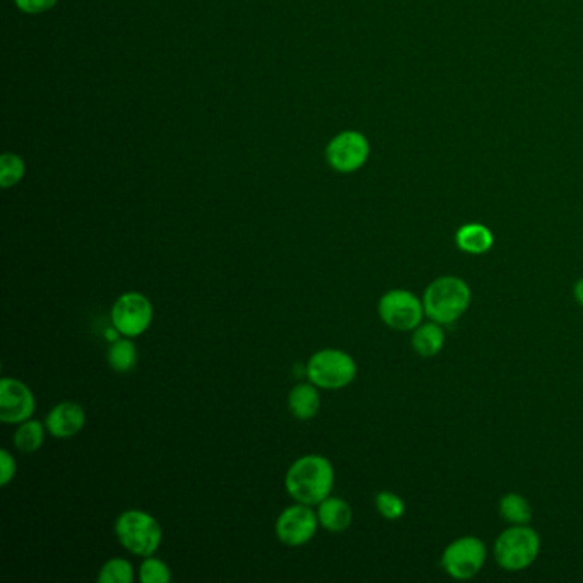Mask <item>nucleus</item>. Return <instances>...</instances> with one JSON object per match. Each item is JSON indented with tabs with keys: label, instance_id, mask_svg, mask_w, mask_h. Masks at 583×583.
<instances>
[{
	"label": "nucleus",
	"instance_id": "obj_1",
	"mask_svg": "<svg viewBox=\"0 0 583 583\" xmlns=\"http://www.w3.org/2000/svg\"><path fill=\"white\" fill-rule=\"evenodd\" d=\"M336 481V472L324 455H303L289 467L284 479L288 495L303 505L315 507L329 498Z\"/></svg>",
	"mask_w": 583,
	"mask_h": 583
},
{
	"label": "nucleus",
	"instance_id": "obj_2",
	"mask_svg": "<svg viewBox=\"0 0 583 583\" xmlns=\"http://www.w3.org/2000/svg\"><path fill=\"white\" fill-rule=\"evenodd\" d=\"M471 301V288L464 279L457 276L438 277L424 291V313L436 324H454L469 310Z\"/></svg>",
	"mask_w": 583,
	"mask_h": 583
},
{
	"label": "nucleus",
	"instance_id": "obj_3",
	"mask_svg": "<svg viewBox=\"0 0 583 583\" xmlns=\"http://www.w3.org/2000/svg\"><path fill=\"white\" fill-rule=\"evenodd\" d=\"M115 536L129 553L148 558L163 542V530L158 520L144 510H125L115 522Z\"/></svg>",
	"mask_w": 583,
	"mask_h": 583
},
{
	"label": "nucleus",
	"instance_id": "obj_4",
	"mask_svg": "<svg viewBox=\"0 0 583 583\" xmlns=\"http://www.w3.org/2000/svg\"><path fill=\"white\" fill-rule=\"evenodd\" d=\"M541 553V537L529 525H512L495 542L496 563L507 572L527 570Z\"/></svg>",
	"mask_w": 583,
	"mask_h": 583
},
{
	"label": "nucleus",
	"instance_id": "obj_5",
	"mask_svg": "<svg viewBox=\"0 0 583 583\" xmlns=\"http://www.w3.org/2000/svg\"><path fill=\"white\" fill-rule=\"evenodd\" d=\"M358 366L351 354L341 349H320L307 363L308 382L318 389L339 390L354 382Z\"/></svg>",
	"mask_w": 583,
	"mask_h": 583
},
{
	"label": "nucleus",
	"instance_id": "obj_6",
	"mask_svg": "<svg viewBox=\"0 0 583 583\" xmlns=\"http://www.w3.org/2000/svg\"><path fill=\"white\" fill-rule=\"evenodd\" d=\"M378 315L383 324L399 332H409L423 324V300L407 289H390L378 301Z\"/></svg>",
	"mask_w": 583,
	"mask_h": 583
},
{
	"label": "nucleus",
	"instance_id": "obj_7",
	"mask_svg": "<svg viewBox=\"0 0 583 583\" xmlns=\"http://www.w3.org/2000/svg\"><path fill=\"white\" fill-rule=\"evenodd\" d=\"M153 303L148 296L129 291L117 298L112 307V325L124 337H139L153 324Z\"/></svg>",
	"mask_w": 583,
	"mask_h": 583
},
{
	"label": "nucleus",
	"instance_id": "obj_8",
	"mask_svg": "<svg viewBox=\"0 0 583 583\" xmlns=\"http://www.w3.org/2000/svg\"><path fill=\"white\" fill-rule=\"evenodd\" d=\"M486 546L477 537H459L443 551V570L455 580H471L483 570L486 563Z\"/></svg>",
	"mask_w": 583,
	"mask_h": 583
},
{
	"label": "nucleus",
	"instance_id": "obj_9",
	"mask_svg": "<svg viewBox=\"0 0 583 583\" xmlns=\"http://www.w3.org/2000/svg\"><path fill=\"white\" fill-rule=\"evenodd\" d=\"M370 141L358 130H344L337 134L325 149V158L332 170L354 173L361 170L370 158Z\"/></svg>",
	"mask_w": 583,
	"mask_h": 583
},
{
	"label": "nucleus",
	"instance_id": "obj_10",
	"mask_svg": "<svg viewBox=\"0 0 583 583\" xmlns=\"http://www.w3.org/2000/svg\"><path fill=\"white\" fill-rule=\"evenodd\" d=\"M317 513L310 505L296 503L284 508L276 520V536L288 548H300L312 541L318 530Z\"/></svg>",
	"mask_w": 583,
	"mask_h": 583
},
{
	"label": "nucleus",
	"instance_id": "obj_11",
	"mask_svg": "<svg viewBox=\"0 0 583 583\" xmlns=\"http://www.w3.org/2000/svg\"><path fill=\"white\" fill-rule=\"evenodd\" d=\"M35 395L18 378L4 377L0 382V421L21 424L35 414Z\"/></svg>",
	"mask_w": 583,
	"mask_h": 583
},
{
	"label": "nucleus",
	"instance_id": "obj_12",
	"mask_svg": "<svg viewBox=\"0 0 583 583\" xmlns=\"http://www.w3.org/2000/svg\"><path fill=\"white\" fill-rule=\"evenodd\" d=\"M84 424H86V413L83 407L72 401L60 402L57 406H53L45 418L48 433L60 440L76 436L83 430Z\"/></svg>",
	"mask_w": 583,
	"mask_h": 583
},
{
	"label": "nucleus",
	"instance_id": "obj_13",
	"mask_svg": "<svg viewBox=\"0 0 583 583\" xmlns=\"http://www.w3.org/2000/svg\"><path fill=\"white\" fill-rule=\"evenodd\" d=\"M317 507L318 524L329 532L341 534L353 524V508L349 507L348 501L342 498L329 496L324 501H320Z\"/></svg>",
	"mask_w": 583,
	"mask_h": 583
},
{
	"label": "nucleus",
	"instance_id": "obj_14",
	"mask_svg": "<svg viewBox=\"0 0 583 583\" xmlns=\"http://www.w3.org/2000/svg\"><path fill=\"white\" fill-rule=\"evenodd\" d=\"M455 243L464 254L483 255L495 245V236L486 224L467 223L455 233Z\"/></svg>",
	"mask_w": 583,
	"mask_h": 583
},
{
	"label": "nucleus",
	"instance_id": "obj_15",
	"mask_svg": "<svg viewBox=\"0 0 583 583\" xmlns=\"http://www.w3.org/2000/svg\"><path fill=\"white\" fill-rule=\"evenodd\" d=\"M320 394L317 385L312 382L298 383L288 395V407L291 414L300 421H310L320 411Z\"/></svg>",
	"mask_w": 583,
	"mask_h": 583
},
{
	"label": "nucleus",
	"instance_id": "obj_16",
	"mask_svg": "<svg viewBox=\"0 0 583 583\" xmlns=\"http://www.w3.org/2000/svg\"><path fill=\"white\" fill-rule=\"evenodd\" d=\"M413 349L423 358H433L442 351L445 346V332L443 325L436 324L433 320L421 324L413 330L411 337Z\"/></svg>",
	"mask_w": 583,
	"mask_h": 583
},
{
	"label": "nucleus",
	"instance_id": "obj_17",
	"mask_svg": "<svg viewBox=\"0 0 583 583\" xmlns=\"http://www.w3.org/2000/svg\"><path fill=\"white\" fill-rule=\"evenodd\" d=\"M47 433L45 423L36 421V419H28V421L18 424V430L14 433V445L23 454H35L42 448Z\"/></svg>",
	"mask_w": 583,
	"mask_h": 583
},
{
	"label": "nucleus",
	"instance_id": "obj_18",
	"mask_svg": "<svg viewBox=\"0 0 583 583\" xmlns=\"http://www.w3.org/2000/svg\"><path fill=\"white\" fill-rule=\"evenodd\" d=\"M137 360H139V354H137L136 344L130 337H120L112 342V346L108 349V363L118 373L134 370Z\"/></svg>",
	"mask_w": 583,
	"mask_h": 583
},
{
	"label": "nucleus",
	"instance_id": "obj_19",
	"mask_svg": "<svg viewBox=\"0 0 583 583\" xmlns=\"http://www.w3.org/2000/svg\"><path fill=\"white\" fill-rule=\"evenodd\" d=\"M500 515L508 524L525 525L532 519V508L524 496L519 493H508L500 500Z\"/></svg>",
	"mask_w": 583,
	"mask_h": 583
},
{
	"label": "nucleus",
	"instance_id": "obj_20",
	"mask_svg": "<svg viewBox=\"0 0 583 583\" xmlns=\"http://www.w3.org/2000/svg\"><path fill=\"white\" fill-rule=\"evenodd\" d=\"M26 175V165L23 158L14 153H4L0 158V187L11 189L16 187Z\"/></svg>",
	"mask_w": 583,
	"mask_h": 583
},
{
	"label": "nucleus",
	"instance_id": "obj_21",
	"mask_svg": "<svg viewBox=\"0 0 583 583\" xmlns=\"http://www.w3.org/2000/svg\"><path fill=\"white\" fill-rule=\"evenodd\" d=\"M136 578L134 566L125 558H112L101 566L98 582L100 583H132Z\"/></svg>",
	"mask_w": 583,
	"mask_h": 583
},
{
	"label": "nucleus",
	"instance_id": "obj_22",
	"mask_svg": "<svg viewBox=\"0 0 583 583\" xmlns=\"http://www.w3.org/2000/svg\"><path fill=\"white\" fill-rule=\"evenodd\" d=\"M139 580L142 583H170L171 570L165 561L158 560L153 556L144 558L139 568Z\"/></svg>",
	"mask_w": 583,
	"mask_h": 583
},
{
	"label": "nucleus",
	"instance_id": "obj_23",
	"mask_svg": "<svg viewBox=\"0 0 583 583\" xmlns=\"http://www.w3.org/2000/svg\"><path fill=\"white\" fill-rule=\"evenodd\" d=\"M375 507L385 520H399L406 512V503L392 491H380L375 498Z\"/></svg>",
	"mask_w": 583,
	"mask_h": 583
},
{
	"label": "nucleus",
	"instance_id": "obj_24",
	"mask_svg": "<svg viewBox=\"0 0 583 583\" xmlns=\"http://www.w3.org/2000/svg\"><path fill=\"white\" fill-rule=\"evenodd\" d=\"M57 2L59 0H14V4H16L19 11L24 12V14H30V16L50 11V9L57 6Z\"/></svg>",
	"mask_w": 583,
	"mask_h": 583
},
{
	"label": "nucleus",
	"instance_id": "obj_25",
	"mask_svg": "<svg viewBox=\"0 0 583 583\" xmlns=\"http://www.w3.org/2000/svg\"><path fill=\"white\" fill-rule=\"evenodd\" d=\"M18 466L16 460L12 457L11 452H7L6 448L0 450V484L7 486L11 483L14 476H16Z\"/></svg>",
	"mask_w": 583,
	"mask_h": 583
},
{
	"label": "nucleus",
	"instance_id": "obj_26",
	"mask_svg": "<svg viewBox=\"0 0 583 583\" xmlns=\"http://www.w3.org/2000/svg\"><path fill=\"white\" fill-rule=\"evenodd\" d=\"M573 295H575V300L578 301V305L583 307V277L582 279H578L577 283H575V288H573Z\"/></svg>",
	"mask_w": 583,
	"mask_h": 583
}]
</instances>
